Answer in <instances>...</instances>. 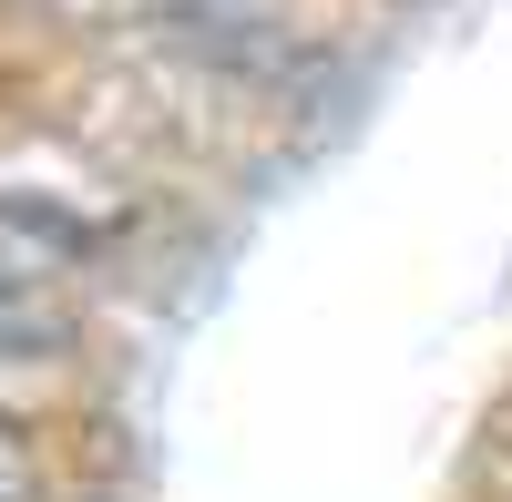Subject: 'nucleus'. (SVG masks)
Masks as SVG:
<instances>
[{
    "label": "nucleus",
    "mask_w": 512,
    "mask_h": 502,
    "mask_svg": "<svg viewBox=\"0 0 512 502\" xmlns=\"http://www.w3.org/2000/svg\"><path fill=\"white\" fill-rule=\"evenodd\" d=\"M72 349H82V318L52 287V267L0 257V369H62Z\"/></svg>",
    "instance_id": "obj_1"
},
{
    "label": "nucleus",
    "mask_w": 512,
    "mask_h": 502,
    "mask_svg": "<svg viewBox=\"0 0 512 502\" xmlns=\"http://www.w3.org/2000/svg\"><path fill=\"white\" fill-rule=\"evenodd\" d=\"M0 502H31V492H21V472H0Z\"/></svg>",
    "instance_id": "obj_3"
},
{
    "label": "nucleus",
    "mask_w": 512,
    "mask_h": 502,
    "mask_svg": "<svg viewBox=\"0 0 512 502\" xmlns=\"http://www.w3.org/2000/svg\"><path fill=\"white\" fill-rule=\"evenodd\" d=\"M21 431H31V421H21V400H11V390H0V451H11Z\"/></svg>",
    "instance_id": "obj_2"
}]
</instances>
